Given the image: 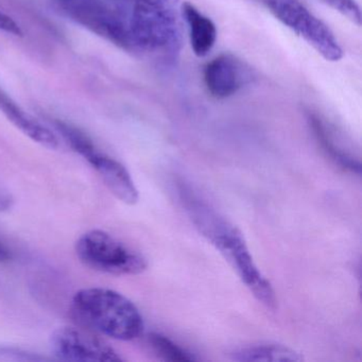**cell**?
<instances>
[{
	"mask_svg": "<svg viewBox=\"0 0 362 362\" xmlns=\"http://www.w3.org/2000/svg\"><path fill=\"white\" fill-rule=\"evenodd\" d=\"M148 341L153 351L165 360H170V361H194L196 360L192 354L188 353L163 334L152 332L149 334Z\"/></svg>",
	"mask_w": 362,
	"mask_h": 362,
	"instance_id": "cell-14",
	"label": "cell"
},
{
	"mask_svg": "<svg viewBox=\"0 0 362 362\" xmlns=\"http://www.w3.org/2000/svg\"><path fill=\"white\" fill-rule=\"evenodd\" d=\"M179 194L185 211L199 232L224 256L253 296L270 309L276 307V296L270 281L262 274L245 245L243 234L183 183Z\"/></svg>",
	"mask_w": 362,
	"mask_h": 362,
	"instance_id": "cell-1",
	"label": "cell"
},
{
	"mask_svg": "<svg viewBox=\"0 0 362 362\" xmlns=\"http://www.w3.org/2000/svg\"><path fill=\"white\" fill-rule=\"evenodd\" d=\"M267 9L281 24L309 44L329 62H338L342 48L329 28L313 16L300 0H262Z\"/></svg>",
	"mask_w": 362,
	"mask_h": 362,
	"instance_id": "cell-6",
	"label": "cell"
},
{
	"mask_svg": "<svg viewBox=\"0 0 362 362\" xmlns=\"http://www.w3.org/2000/svg\"><path fill=\"white\" fill-rule=\"evenodd\" d=\"M14 200L11 194L5 190L0 189V213H5L13 206Z\"/></svg>",
	"mask_w": 362,
	"mask_h": 362,
	"instance_id": "cell-19",
	"label": "cell"
},
{
	"mask_svg": "<svg viewBox=\"0 0 362 362\" xmlns=\"http://www.w3.org/2000/svg\"><path fill=\"white\" fill-rule=\"evenodd\" d=\"M311 126H313L320 145L322 146L326 154L329 156L330 160H334L337 165L342 167L345 170L360 175L361 167H360L359 160H356L353 156L343 151L338 145H336L334 139L330 135L329 131H327L324 124H322L317 118H313L311 119Z\"/></svg>",
	"mask_w": 362,
	"mask_h": 362,
	"instance_id": "cell-13",
	"label": "cell"
},
{
	"mask_svg": "<svg viewBox=\"0 0 362 362\" xmlns=\"http://www.w3.org/2000/svg\"><path fill=\"white\" fill-rule=\"evenodd\" d=\"M71 20L99 37L126 49H132L129 20L105 0H57Z\"/></svg>",
	"mask_w": 362,
	"mask_h": 362,
	"instance_id": "cell-7",
	"label": "cell"
},
{
	"mask_svg": "<svg viewBox=\"0 0 362 362\" xmlns=\"http://www.w3.org/2000/svg\"><path fill=\"white\" fill-rule=\"evenodd\" d=\"M182 0H134L129 18L132 48L156 56L165 64L179 58L185 21Z\"/></svg>",
	"mask_w": 362,
	"mask_h": 362,
	"instance_id": "cell-2",
	"label": "cell"
},
{
	"mask_svg": "<svg viewBox=\"0 0 362 362\" xmlns=\"http://www.w3.org/2000/svg\"><path fill=\"white\" fill-rule=\"evenodd\" d=\"M109 5H111L114 9L117 10L122 16L127 18H130L131 10H132L134 0H105Z\"/></svg>",
	"mask_w": 362,
	"mask_h": 362,
	"instance_id": "cell-18",
	"label": "cell"
},
{
	"mask_svg": "<svg viewBox=\"0 0 362 362\" xmlns=\"http://www.w3.org/2000/svg\"><path fill=\"white\" fill-rule=\"evenodd\" d=\"M183 12L185 27L194 54L198 57L207 56L217 41L216 25L192 4L184 3Z\"/></svg>",
	"mask_w": 362,
	"mask_h": 362,
	"instance_id": "cell-11",
	"label": "cell"
},
{
	"mask_svg": "<svg viewBox=\"0 0 362 362\" xmlns=\"http://www.w3.org/2000/svg\"><path fill=\"white\" fill-rule=\"evenodd\" d=\"M326 5L342 14L354 24L361 25V11L356 0H322Z\"/></svg>",
	"mask_w": 362,
	"mask_h": 362,
	"instance_id": "cell-16",
	"label": "cell"
},
{
	"mask_svg": "<svg viewBox=\"0 0 362 362\" xmlns=\"http://www.w3.org/2000/svg\"><path fill=\"white\" fill-rule=\"evenodd\" d=\"M76 254L84 266L105 274L137 275L148 267L139 252L103 230L82 235L76 243Z\"/></svg>",
	"mask_w": 362,
	"mask_h": 362,
	"instance_id": "cell-4",
	"label": "cell"
},
{
	"mask_svg": "<svg viewBox=\"0 0 362 362\" xmlns=\"http://www.w3.org/2000/svg\"><path fill=\"white\" fill-rule=\"evenodd\" d=\"M0 111L25 135L48 149L56 150L60 147L58 136L47 127L37 122L30 114L23 110L11 97L0 90Z\"/></svg>",
	"mask_w": 362,
	"mask_h": 362,
	"instance_id": "cell-10",
	"label": "cell"
},
{
	"mask_svg": "<svg viewBox=\"0 0 362 362\" xmlns=\"http://www.w3.org/2000/svg\"><path fill=\"white\" fill-rule=\"evenodd\" d=\"M0 30L14 35H22L20 26L10 16H6L1 11H0Z\"/></svg>",
	"mask_w": 362,
	"mask_h": 362,
	"instance_id": "cell-17",
	"label": "cell"
},
{
	"mask_svg": "<svg viewBox=\"0 0 362 362\" xmlns=\"http://www.w3.org/2000/svg\"><path fill=\"white\" fill-rule=\"evenodd\" d=\"M54 127L69 147L95 169L118 200L128 205L139 202V190L122 163L99 149L96 144L80 129L61 120H56Z\"/></svg>",
	"mask_w": 362,
	"mask_h": 362,
	"instance_id": "cell-5",
	"label": "cell"
},
{
	"mask_svg": "<svg viewBox=\"0 0 362 362\" xmlns=\"http://www.w3.org/2000/svg\"><path fill=\"white\" fill-rule=\"evenodd\" d=\"M12 259L11 250L5 243L0 240V262H7Z\"/></svg>",
	"mask_w": 362,
	"mask_h": 362,
	"instance_id": "cell-20",
	"label": "cell"
},
{
	"mask_svg": "<svg viewBox=\"0 0 362 362\" xmlns=\"http://www.w3.org/2000/svg\"><path fill=\"white\" fill-rule=\"evenodd\" d=\"M232 359L236 361H302L304 358L298 351L281 344H258L233 351Z\"/></svg>",
	"mask_w": 362,
	"mask_h": 362,
	"instance_id": "cell-12",
	"label": "cell"
},
{
	"mask_svg": "<svg viewBox=\"0 0 362 362\" xmlns=\"http://www.w3.org/2000/svg\"><path fill=\"white\" fill-rule=\"evenodd\" d=\"M0 360H13V361H45L47 357L9 344H0Z\"/></svg>",
	"mask_w": 362,
	"mask_h": 362,
	"instance_id": "cell-15",
	"label": "cell"
},
{
	"mask_svg": "<svg viewBox=\"0 0 362 362\" xmlns=\"http://www.w3.org/2000/svg\"><path fill=\"white\" fill-rule=\"evenodd\" d=\"M254 79L255 74L252 67L234 54H220L204 69L205 88L216 99L234 96Z\"/></svg>",
	"mask_w": 362,
	"mask_h": 362,
	"instance_id": "cell-9",
	"label": "cell"
},
{
	"mask_svg": "<svg viewBox=\"0 0 362 362\" xmlns=\"http://www.w3.org/2000/svg\"><path fill=\"white\" fill-rule=\"evenodd\" d=\"M50 349L57 359L77 362H119L122 356L86 328L63 326L50 337Z\"/></svg>",
	"mask_w": 362,
	"mask_h": 362,
	"instance_id": "cell-8",
	"label": "cell"
},
{
	"mask_svg": "<svg viewBox=\"0 0 362 362\" xmlns=\"http://www.w3.org/2000/svg\"><path fill=\"white\" fill-rule=\"evenodd\" d=\"M71 313L81 327L115 340H134L145 327L139 308L124 294L107 288L78 291L71 300Z\"/></svg>",
	"mask_w": 362,
	"mask_h": 362,
	"instance_id": "cell-3",
	"label": "cell"
}]
</instances>
